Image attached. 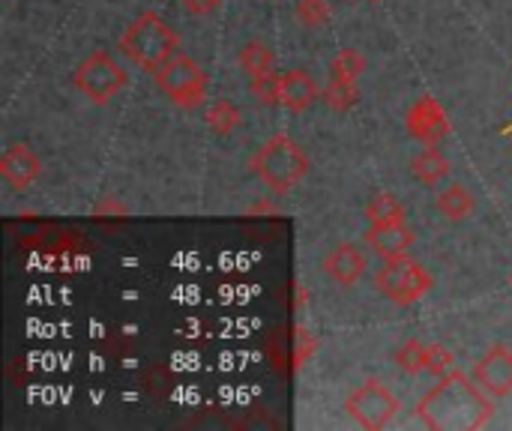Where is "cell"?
I'll return each instance as SVG.
<instances>
[{
    "instance_id": "18",
    "label": "cell",
    "mask_w": 512,
    "mask_h": 431,
    "mask_svg": "<svg viewBox=\"0 0 512 431\" xmlns=\"http://www.w3.org/2000/svg\"><path fill=\"white\" fill-rule=\"evenodd\" d=\"M363 216L369 219V225H393V222H405V207H402V201L396 195L378 192L366 204Z\"/></svg>"
},
{
    "instance_id": "30",
    "label": "cell",
    "mask_w": 512,
    "mask_h": 431,
    "mask_svg": "<svg viewBox=\"0 0 512 431\" xmlns=\"http://www.w3.org/2000/svg\"><path fill=\"white\" fill-rule=\"evenodd\" d=\"M510 282H512V279H510Z\"/></svg>"
},
{
    "instance_id": "15",
    "label": "cell",
    "mask_w": 512,
    "mask_h": 431,
    "mask_svg": "<svg viewBox=\"0 0 512 431\" xmlns=\"http://www.w3.org/2000/svg\"><path fill=\"white\" fill-rule=\"evenodd\" d=\"M435 207H438V213H441L447 222H465V219L474 213V195H471V189H468V186H462V183H450L447 189H441V192H438Z\"/></svg>"
},
{
    "instance_id": "6",
    "label": "cell",
    "mask_w": 512,
    "mask_h": 431,
    "mask_svg": "<svg viewBox=\"0 0 512 431\" xmlns=\"http://www.w3.org/2000/svg\"><path fill=\"white\" fill-rule=\"evenodd\" d=\"M72 87L93 105H105L126 87V72L108 51H93L75 66Z\"/></svg>"
},
{
    "instance_id": "7",
    "label": "cell",
    "mask_w": 512,
    "mask_h": 431,
    "mask_svg": "<svg viewBox=\"0 0 512 431\" xmlns=\"http://www.w3.org/2000/svg\"><path fill=\"white\" fill-rule=\"evenodd\" d=\"M402 405L399 399L390 393V387H384V381L378 378H366L360 387H354L345 399V414L360 426V429L378 431L390 426L399 417Z\"/></svg>"
},
{
    "instance_id": "11",
    "label": "cell",
    "mask_w": 512,
    "mask_h": 431,
    "mask_svg": "<svg viewBox=\"0 0 512 431\" xmlns=\"http://www.w3.org/2000/svg\"><path fill=\"white\" fill-rule=\"evenodd\" d=\"M414 231L405 222H393V225H369V231L363 234V243H369V249L381 258V261H393V258H405L414 246Z\"/></svg>"
},
{
    "instance_id": "24",
    "label": "cell",
    "mask_w": 512,
    "mask_h": 431,
    "mask_svg": "<svg viewBox=\"0 0 512 431\" xmlns=\"http://www.w3.org/2000/svg\"><path fill=\"white\" fill-rule=\"evenodd\" d=\"M297 339H294V369L300 372L312 357H315V351H318V339H315V333H309L306 327H297V333H294Z\"/></svg>"
},
{
    "instance_id": "17",
    "label": "cell",
    "mask_w": 512,
    "mask_h": 431,
    "mask_svg": "<svg viewBox=\"0 0 512 431\" xmlns=\"http://www.w3.org/2000/svg\"><path fill=\"white\" fill-rule=\"evenodd\" d=\"M237 63H240V69H243L249 78L276 72V69H273V66H276V54H273L264 42H258V39H252V42H246V45L240 48Z\"/></svg>"
},
{
    "instance_id": "14",
    "label": "cell",
    "mask_w": 512,
    "mask_h": 431,
    "mask_svg": "<svg viewBox=\"0 0 512 431\" xmlns=\"http://www.w3.org/2000/svg\"><path fill=\"white\" fill-rule=\"evenodd\" d=\"M411 171L423 186H438L441 180L450 177V159L441 153L438 144H423V150L411 159Z\"/></svg>"
},
{
    "instance_id": "5",
    "label": "cell",
    "mask_w": 512,
    "mask_h": 431,
    "mask_svg": "<svg viewBox=\"0 0 512 431\" xmlns=\"http://www.w3.org/2000/svg\"><path fill=\"white\" fill-rule=\"evenodd\" d=\"M432 285H435L432 276L417 261H411L408 255L384 261L381 270L375 273L378 294L384 300H390L393 306H414V303H420L432 291Z\"/></svg>"
},
{
    "instance_id": "28",
    "label": "cell",
    "mask_w": 512,
    "mask_h": 431,
    "mask_svg": "<svg viewBox=\"0 0 512 431\" xmlns=\"http://www.w3.org/2000/svg\"><path fill=\"white\" fill-rule=\"evenodd\" d=\"M249 213H276V210H273L270 204H255V207H252Z\"/></svg>"
},
{
    "instance_id": "20",
    "label": "cell",
    "mask_w": 512,
    "mask_h": 431,
    "mask_svg": "<svg viewBox=\"0 0 512 431\" xmlns=\"http://www.w3.org/2000/svg\"><path fill=\"white\" fill-rule=\"evenodd\" d=\"M366 72V57L354 48H345L339 51L333 60H330V78L333 81H348V84H357L360 75Z\"/></svg>"
},
{
    "instance_id": "21",
    "label": "cell",
    "mask_w": 512,
    "mask_h": 431,
    "mask_svg": "<svg viewBox=\"0 0 512 431\" xmlns=\"http://www.w3.org/2000/svg\"><path fill=\"white\" fill-rule=\"evenodd\" d=\"M324 102H327V108L330 111H336V114H345V111H351L357 102H360V90H357V84H348V81H333L330 78V84L324 87Z\"/></svg>"
},
{
    "instance_id": "19",
    "label": "cell",
    "mask_w": 512,
    "mask_h": 431,
    "mask_svg": "<svg viewBox=\"0 0 512 431\" xmlns=\"http://www.w3.org/2000/svg\"><path fill=\"white\" fill-rule=\"evenodd\" d=\"M240 120H243V114H240V108H237L231 99H216V102H210L207 111H204V123H207L210 132H216V135H231V132L240 126Z\"/></svg>"
},
{
    "instance_id": "27",
    "label": "cell",
    "mask_w": 512,
    "mask_h": 431,
    "mask_svg": "<svg viewBox=\"0 0 512 431\" xmlns=\"http://www.w3.org/2000/svg\"><path fill=\"white\" fill-rule=\"evenodd\" d=\"M105 210H108V213H114V216H123V213H126V207H123V204H117L111 195H105V198H102V204H96V210H93V213H96V216H102Z\"/></svg>"
},
{
    "instance_id": "8",
    "label": "cell",
    "mask_w": 512,
    "mask_h": 431,
    "mask_svg": "<svg viewBox=\"0 0 512 431\" xmlns=\"http://www.w3.org/2000/svg\"><path fill=\"white\" fill-rule=\"evenodd\" d=\"M471 378L492 396V399H507L512 396V348L495 342L471 369Z\"/></svg>"
},
{
    "instance_id": "26",
    "label": "cell",
    "mask_w": 512,
    "mask_h": 431,
    "mask_svg": "<svg viewBox=\"0 0 512 431\" xmlns=\"http://www.w3.org/2000/svg\"><path fill=\"white\" fill-rule=\"evenodd\" d=\"M186 15H210L222 0H177Z\"/></svg>"
},
{
    "instance_id": "22",
    "label": "cell",
    "mask_w": 512,
    "mask_h": 431,
    "mask_svg": "<svg viewBox=\"0 0 512 431\" xmlns=\"http://www.w3.org/2000/svg\"><path fill=\"white\" fill-rule=\"evenodd\" d=\"M330 18H333V12H330L327 0H297V21L306 30H321L330 24Z\"/></svg>"
},
{
    "instance_id": "12",
    "label": "cell",
    "mask_w": 512,
    "mask_h": 431,
    "mask_svg": "<svg viewBox=\"0 0 512 431\" xmlns=\"http://www.w3.org/2000/svg\"><path fill=\"white\" fill-rule=\"evenodd\" d=\"M321 270H324L333 282L351 288V285H357L360 276L366 273V255H363L354 243H339L336 249H330V252L324 255Z\"/></svg>"
},
{
    "instance_id": "4",
    "label": "cell",
    "mask_w": 512,
    "mask_h": 431,
    "mask_svg": "<svg viewBox=\"0 0 512 431\" xmlns=\"http://www.w3.org/2000/svg\"><path fill=\"white\" fill-rule=\"evenodd\" d=\"M156 87L177 105V108H198L207 99V72L189 57V54H174L168 63H162L153 72Z\"/></svg>"
},
{
    "instance_id": "23",
    "label": "cell",
    "mask_w": 512,
    "mask_h": 431,
    "mask_svg": "<svg viewBox=\"0 0 512 431\" xmlns=\"http://www.w3.org/2000/svg\"><path fill=\"white\" fill-rule=\"evenodd\" d=\"M249 90H252V96H255L258 105H267V108L270 105H279L282 102V75L279 72L258 75V78H252Z\"/></svg>"
},
{
    "instance_id": "3",
    "label": "cell",
    "mask_w": 512,
    "mask_h": 431,
    "mask_svg": "<svg viewBox=\"0 0 512 431\" xmlns=\"http://www.w3.org/2000/svg\"><path fill=\"white\" fill-rule=\"evenodd\" d=\"M249 171L273 195H288L306 177L309 156L288 132H276L255 150V156L249 159Z\"/></svg>"
},
{
    "instance_id": "2",
    "label": "cell",
    "mask_w": 512,
    "mask_h": 431,
    "mask_svg": "<svg viewBox=\"0 0 512 431\" xmlns=\"http://www.w3.org/2000/svg\"><path fill=\"white\" fill-rule=\"evenodd\" d=\"M117 48L141 72L153 75L162 63H168L180 51V36L174 27H168V21H162L153 9H147L123 30Z\"/></svg>"
},
{
    "instance_id": "1",
    "label": "cell",
    "mask_w": 512,
    "mask_h": 431,
    "mask_svg": "<svg viewBox=\"0 0 512 431\" xmlns=\"http://www.w3.org/2000/svg\"><path fill=\"white\" fill-rule=\"evenodd\" d=\"M414 414L432 431H480L495 420V402L474 378L456 369L417 402Z\"/></svg>"
},
{
    "instance_id": "16",
    "label": "cell",
    "mask_w": 512,
    "mask_h": 431,
    "mask_svg": "<svg viewBox=\"0 0 512 431\" xmlns=\"http://www.w3.org/2000/svg\"><path fill=\"white\" fill-rule=\"evenodd\" d=\"M429 360H432V345L417 342V339H408L393 354V363H396V369L402 375H423V372H429Z\"/></svg>"
},
{
    "instance_id": "10",
    "label": "cell",
    "mask_w": 512,
    "mask_h": 431,
    "mask_svg": "<svg viewBox=\"0 0 512 431\" xmlns=\"http://www.w3.org/2000/svg\"><path fill=\"white\" fill-rule=\"evenodd\" d=\"M39 174H42V162H39V156L27 144H12V147L3 150V156H0V177L6 180L9 189L24 192V189H30L39 180Z\"/></svg>"
},
{
    "instance_id": "9",
    "label": "cell",
    "mask_w": 512,
    "mask_h": 431,
    "mask_svg": "<svg viewBox=\"0 0 512 431\" xmlns=\"http://www.w3.org/2000/svg\"><path fill=\"white\" fill-rule=\"evenodd\" d=\"M405 129L420 144H441L450 135V117L438 99L420 96L405 114Z\"/></svg>"
},
{
    "instance_id": "13",
    "label": "cell",
    "mask_w": 512,
    "mask_h": 431,
    "mask_svg": "<svg viewBox=\"0 0 512 431\" xmlns=\"http://www.w3.org/2000/svg\"><path fill=\"white\" fill-rule=\"evenodd\" d=\"M321 96L315 78L303 69H288L282 72V108L291 111V114H303L315 99Z\"/></svg>"
},
{
    "instance_id": "29",
    "label": "cell",
    "mask_w": 512,
    "mask_h": 431,
    "mask_svg": "<svg viewBox=\"0 0 512 431\" xmlns=\"http://www.w3.org/2000/svg\"><path fill=\"white\" fill-rule=\"evenodd\" d=\"M369 3H384V0H369Z\"/></svg>"
},
{
    "instance_id": "25",
    "label": "cell",
    "mask_w": 512,
    "mask_h": 431,
    "mask_svg": "<svg viewBox=\"0 0 512 431\" xmlns=\"http://www.w3.org/2000/svg\"><path fill=\"white\" fill-rule=\"evenodd\" d=\"M459 366H456V357L444 348V345H432V360H429V372L435 375V378H447L450 372H456Z\"/></svg>"
}]
</instances>
